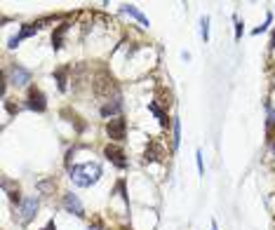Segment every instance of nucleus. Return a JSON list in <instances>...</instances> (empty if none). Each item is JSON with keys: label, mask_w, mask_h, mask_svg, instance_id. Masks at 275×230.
<instances>
[{"label": "nucleus", "mask_w": 275, "mask_h": 230, "mask_svg": "<svg viewBox=\"0 0 275 230\" xmlns=\"http://www.w3.org/2000/svg\"><path fill=\"white\" fill-rule=\"evenodd\" d=\"M71 178L73 183L80 188H87L92 183H97L99 178H101V167H99L97 162H85V165H78V167L71 169Z\"/></svg>", "instance_id": "1"}, {"label": "nucleus", "mask_w": 275, "mask_h": 230, "mask_svg": "<svg viewBox=\"0 0 275 230\" xmlns=\"http://www.w3.org/2000/svg\"><path fill=\"white\" fill-rule=\"evenodd\" d=\"M26 106L31 108V111L43 113L45 108H47V99H45V94L38 87H31L28 89V94H26Z\"/></svg>", "instance_id": "2"}, {"label": "nucleus", "mask_w": 275, "mask_h": 230, "mask_svg": "<svg viewBox=\"0 0 275 230\" xmlns=\"http://www.w3.org/2000/svg\"><path fill=\"white\" fill-rule=\"evenodd\" d=\"M106 134L113 139V141H123L125 134H127V122H125L123 117H113V120H108Z\"/></svg>", "instance_id": "3"}, {"label": "nucleus", "mask_w": 275, "mask_h": 230, "mask_svg": "<svg viewBox=\"0 0 275 230\" xmlns=\"http://www.w3.org/2000/svg\"><path fill=\"white\" fill-rule=\"evenodd\" d=\"M38 212V197H26L24 204L19 207V221L21 223H28Z\"/></svg>", "instance_id": "4"}, {"label": "nucleus", "mask_w": 275, "mask_h": 230, "mask_svg": "<svg viewBox=\"0 0 275 230\" xmlns=\"http://www.w3.org/2000/svg\"><path fill=\"white\" fill-rule=\"evenodd\" d=\"M64 207H66V209H69L71 214H75V216H85V209H82V204H80V200L73 193H66V195H64Z\"/></svg>", "instance_id": "5"}, {"label": "nucleus", "mask_w": 275, "mask_h": 230, "mask_svg": "<svg viewBox=\"0 0 275 230\" xmlns=\"http://www.w3.org/2000/svg\"><path fill=\"white\" fill-rule=\"evenodd\" d=\"M106 158L113 162V165H118V167H127V160H125V153L123 148H118V146H106Z\"/></svg>", "instance_id": "6"}, {"label": "nucleus", "mask_w": 275, "mask_h": 230, "mask_svg": "<svg viewBox=\"0 0 275 230\" xmlns=\"http://www.w3.org/2000/svg\"><path fill=\"white\" fill-rule=\"evenodd\" d=\"M40 24H43V21H36V24H28V26H24V28H21V33H19V36L9 38V47H17V45L21 43V40H24V38L33 36V33H36L38 28H40Z\"/></svg>", "instance_id": "7"}, {"label": "nucleus", "mask_w": 275, "mask_h": 230, "mask_svg": "<svg viewBox=\"0 0 275 230\" xmlns=\"http://www.w3.org/2000/svg\"><path fill=\"white\" fill-rule=\"evenodd\" d=\"M26 82H31V73H28L26 68H21V66H14V68H12V85L21 87V85H26Z\"/></svg>", "instance_id": "8"}, {"label": "nucleus", "mask_w": 275, "mask_h": 230, "mask_svg": "<svg viewBox=\"0 0 275 230\" xmlns=\"http://www.w3.org/2000/svg\"><path fill=\"white\" fill-rule=\"evenodd\" d=\"M162 158H165V151H162V146L153 141L151 146L146 148V160H162Z\"/></svg>", "instance_id": "9"}, {"label": "nucleus", "mask_w": 275, "mask_h": 230, "mask_svg": "<svg viewBox=\"0 0 275 230\" xmlns=\"http://www.w3.org/2000/svg\"><path fill=\"white\" fill-rule=\"evenodd\" d=\"M123 12H127V14H132V17L137 19V21H141L143 26H151V24H148V19L143 17V14H141V12H139L137 7H132V5H125V7H123Z\"/></svg>", "instance_id": "10"}, {"label": "nucleus", "mask_w": 275, "mask_h": 230, "mask_svg": "<svg viewBox=\"0 0 275 230\" xmlns=\"http://www.w3.org/2000/svg\"><path fill=\"white\" fill-rule=\"evenodd\" d=\"M69 31V24H62V26L57 28V33L52 36V43H54V50H59L62 47V40H64V33Z\"/></svg>", "instance_id": "11"}, {"label": "nucleus", "mask_w": 275, "mask_h": 230, "mask_svg": "<svg viewBox=\"0 0 275 230\" xmlns=\"http://www.w3.org/2000/svg\"><path fill=\"white\" fill-rule=\"evenodd\" d=\"M148 108H151V113L158 115V120H160V122H162V124H167V115L162 113V111H160V108L155 106V104H148Z\"/></svg>", "instance_id": "12"}, {"label": "nucleus", "mask_w": 275, "mask_h": 230, "mask_svg": "<svg viewBox=\"0 0 275 230\" xmlns=\"http://www.w3.org/2000/svg\"><path fill=\"white\" fill-rule=\"evenodd\" d=\"M179 141H181V124L179 120H174V148L179 146Z\"/></svg>", "instance_id": "13"}, {"label": "nucleus", "mask_w": 275, "mask_h": 230, "mask_svg": "<svg viewBox=\"0 0 275 230\" xmlns=\"http://www.w3.org/2000/svg\"><path fill=\"white\" fill-rule=\"evenodd\" d=\"M200 24H203V38H205V40H209V19L203 17V21H200Z\"/></svg>", "instance_id": "14"}, {"label": "nucleus", "mask_w": 275, "mask_h": 230, "mask_svg": "<svg viewBox=\"0 0 275 230\" xmlns=\"http://www.w3.org/2000/svg\"><path fill=\"white\" fill-rule=\"evenodd\" d=\"M57 80H59V89H66V71H57Z\"/></svg>", "instance_id": "15"}, {"label": "nucleus", "mask_w": 275, "mask_h": 230, "mask_svg": "<svg viewBox=\"0 0 275 230\" xmlns=\"http://www.w3.org/2000/svg\"><path fill=\"white\" fill-rule=\"evenodd\" d=\"M196 165H198V172L203 174V172H205V167H203V153H200V151L196 153Z\"/></svg>", "instance_id": "16"}, {"label": "nucleus", "mask_w": 275, "mask_h": 230, "mask_svg": "<svg viewBox=\"0 0 275 230\" xmlns=\"http://www.w3.org/2000/svg\"><path fill=\"white\" fill-rule=\"evenodd\" d=\"M242 31H245V28H242V24H238V28H235V38H238V40L242 38Z\"/></svg>", "instance_id": "17"}, {"label": "nucleus", "mask_w": 275, "mask_h": 230, "mask_svg": "<svg viewBox=\"0 0 275 230\" xmlns=\"http://www.w3.org/2000/svg\"><path fill=\"white\" fill-rule=\"evenodd\" d=\"M45 230H57V226H54V221H50L47 226H45Z\"/></svg>", "instance_id": "18"}, {"label": "nucleus", "mask_w": 275, "mask_h": 230, "mask_svg": "<svg viewBox=\"0 0 275 230\" xmlns=\"http://www.w3.org/2000/svg\"><path fill=\"white\" fill-rule=\"evenodd\" d=\"M271 50H275V33H273V38H271Z\"/></svg>", "instance_id": "19"}, {"label": "nucleus", "mask_w": 275, "mask_h": 230, "mask_svg": "<svg viewBox=\"0 0 275 230\" xmlns=\"http://www.w3.org/2000/svg\"><path fill=\"white\" fill-rule=\"evenodd\" d=\"M212 230H219V228H216V223H212Z\"/></svg>", "instance_id": "20"}, {"label": "nucleus", "mask_w": 275, "mask_h": 230, "mask_svg": "<svg viewBox=\"0 0 275 230\" xmlns=\"http://www.w3.org/2000/svg\"><path fill=\"white\" fill-rule=\"evenodd\" d=\"M89 230H97V228H89Z\"/></svg>", "instance_id": "21"}, {"label": "nucleus", "mask_w": 275, "mask_h": 230, "mask_svg": "<svg viewBox=\"0 0 275 230\" xmlns=\"http://www.w3.org/2000/svg\"><path fill=\"white\" fill-rule=\"evenodd\" d=\"M273 151H275V146H273Z\"/></svg>", "instance_id": "22"}]
</instances>
